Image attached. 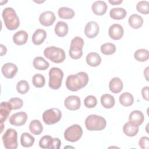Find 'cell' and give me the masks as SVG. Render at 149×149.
I'll list each match as a JSON object with an SVG mask.
<instances>
[{
  "mask_svg": "<svg viewBox=\"0 0 149 149\" xmlns=\"http://www.w3.org/2000/svg\"><path fill=\"white\" fill-rule=\"evenodd\" d=\"M88 76L84 72H79L76 74L68 76L66 80V86L69 90L77 91L85 87L88 82Z\"/></svg>",
  "mask_w": 149,
  "mask_h": 149,
  "instance_id": "1",
  "label": "cell"
},
{
  "mask_svg": "<svg viewBox=\"0 0 149 149\" xmlns=\"http://www.w3.org/2000/svg\"><path fill=\"white\" fill-rule=\"evenodd\" d=\"M6 27L9 30L17 29L20 25V20L15 10L10 7L5 8L2 13Z\"/></svg>",
  "mask_w": 149,
  "mask_h": 149,
  "instance_id": "2",
  "label": "cell"
},
{
  "mask_svg": "<svg viewBox=\"0 0 149 149\" xmlns=\"http://www.w3.org/2000/svg\"><path fill=\"white\" fill-rule=\"evenodd\" d=\"M107 122L102 116L92 114L88 116L85 120V126L90 131H100L104 129Z\"/></svg>",
  "mask_w": 149,
  "mask_h": 149,
  "instance_id": "3",
  "label": "cell"
},
{
  "mask_svg": "<svg viewBox=\"0 0 149 149\" xmlns=\"http://www.w3.org/2000/svg\"><path fill=\"white\" fill-rule=\"evenodd\" d=\"M44 55L47 59L56 63H62L66 58L64 51L55 46L46 48L44 51Z\"/></svg>",
  "mask_w": 149,
  "mask_h": 149,
  "instance_id": "4",
  "label": "cell"
},
{
  "mask_svg": "<svg viewBox=\"0 0 149 149\" xmlns=\"http://www.w3.org/2000/svg\"><path fill=\"white\" fill-rule=\"evenodd\" d=\"M63 77V71L59 68L53 67L49 71V87L53 90L60 88Z\"/></svg>",
  "mask_w": 149,
  "mask_h": 149,
  "instance_id": "5",
  "label": "cell"
},
{
  "mask_svg": "<svg viewBox=\"0 0 149 149\" xmlns=\"http://www.w3.org/2000/svg\"><path fill=\"white\" fill-rule=\"evenodd\" d=\"M84 40L80 37L76 36L71 40L69 54L72 59H77L81 57L83 55V47Z\"/></svg>",
  "mask_w": 149,
  "mask_h": 149,
  "instance_id": "6",
  "label": "cell"
},
{
  "mask_svg": "<svg viewBox=\"0 0 149 149\" xmlns=\"http://www.w3.org/2000/svg\"><path fill=\"white\" fill-rule=\"evenodd\" d=\"M3 146L6 149H16L17 147V133L13 129H8L2 136Z\"/></svg>",
  "mask_w": 149,
  "mask_h": 149,
  "instance_id": "7",
  "label": "cell"
},
{
  "mask_svg": "<svg viewBox=\"0 0 149 149\" xmlns=\"http://www.w3.org/2000/svg\"><path fill=\"white\" fill-rule=\"evenodd\" d=\"M82 134L83 130L81 127L79 125L74 124L70 126L65 130L64 137L68 141L76 142L81 137Z\"/></svg>",
  "mask_w": 149,
  "mask_h": 149,
  "instance_id": "8",
  "label": "cell"
},
{
  "mask_svg": "<svg viewBox=\"0 0 149 149\" xmlns=\"http://www.w3.org/2000/svg\"><path fill=\"white\" fill-rule=\"evenodd\" d=\"M62 117V112L58 108H51L45 111L42 114V119L47 125H53L58 122Z\"/></svg>",
  "mask_w": 149,
  "mask_h": 149,
  "instance_id": "9",
  "label": "cell"
},
{
  "mask_svg": "<svg viewBox=\"0 0 149 149\" xmlns=\"http://www.w3.org/2000/svg\"><path fill=\"white\" fill-rule=\"evenodd\" d=\"M27 119V115L25 112L20 111L12 115L9 119V123L16 126H20L25 124Z\"/></svg>",
  "mask_w": 149,
  "mask_h": 149,
  "instance_id": "10",
  "label": "cell"
},
{
  "mask_svg": "<svg viewBox=\"0 0 149 149\" xmlns=\"http://www.w3.org/2000/svg\"><path fill=\"white\" fill-rule=\"evenodd\" d=\"M64 105L67 109L70 111H75L80 108L81 101L78 96L73 95H69L65 98Z\"/></svg>",
  "mask_w": 149,
  "mask_h": 149,
  "instance_id": "11",
  "label": "cell"
},
{
  "mask_svg": "<svg viewBox=\"0 0 149 149\" xmlns=\"http://www.w3.org/2000/svg\"><path fill=\"white\" fill-rule=\"evenodd\" d=\"M100 30L99 25L94 21H90L88 22L84 28V33L86 37L89 38L95 37Z\"/></svg>",
  "mask_w": 149,
  "mask_h": 149,
  "instance_id": "12",
  "label": "cell"
},
{
  "mask_svg": "<svg viewBox=\"0 0 149 149\" xmlns=\"http://www.w3.org/2000/svg\"><path fill=\"white\" fill-rule=\"evenodd\" d=\"M123 28L120 24H112L108 30L109 37L114 40H118L122 38L123 36Z\"/></svg>",
  "mask_w": 149,
  "mask_h": 149,
  "instance_id": "13",
  "label": "cell"
},
{
  "mask_svg": "<svg viewBox=\"0 0 149 149\" xmlns=\"http://www.w3.org/2000/svg\"><path fill=\"white\" fill-rule=\"evenodd\" d=\"M55 20V16L52 11H45L42 12L39 16L40 23L44 26H50L54 23Z\"/></svg>",
  "mask_w": 149,
  "mask_h": 149,
  "instance_id": "14",
  "label": "cell"
},
{
  "mask_svg": "<svg viewBox=\"0 0 149 149\" xmlns=\"http://www.w3.org/2000/svg\"><path fill=\"white\" fill-rule=\"evenodd\" d=\"M18 68L17 66L13 63H5L2 67V73L7 79L13 78L17 72Z\"/></svg>",
  "mask_w": 149,
  "mask_h": 149,
  "instance_id": "15",
  "label": "cell"
},
{
  "mask_svg": "<svg viewBox=\"0 0 149 149\" xmlns=\"http://www.w3.org/2000/svg\"><path fill=\"white\" fill-rule=\"evenodd\" d=\"M12 107L9 102L3 101L0 105V121L1 125H3V122L8 118L10 111L12 110Z\"/></svg>",
  "mask_w": 149,
  "mask_h": 149,
  "instance_id": "16",
  "label": "cell"
},
{
  "mask_svg": "<svg viewBox=\"0 0 149 149\" xmlns=\"http://www.w3.org/2000/svg\"><path fill=\"white\" fill-rule=\"evenodd\" d=\"M108 8L107 3L102 1H97L94 2L91 6L92 10L95 15L101 16L105 14Z\"/></svg>",
  "mask_w": 149,
  "mask_h": 149,
  "instance_id": "17",
  "label": "cell"
},
{
  "mask_svg": "<svg viewBox=\"0 0 149 149\" xmlns=\"http://www.w3.org/2000/svg\"><path fill=\"white\" fill-rule=\"evenodd\" d=\"M123 84L121 79L119 77H115L112 78L109 83V88L110 91L115 94L120 93L123 88Z\"/></svg>",
  "mask_w": 149,
  "mask_h": 149,
  "instance_id": "18",
  "label": "cell"
},
{
  "mask_svg": "<svg viewBox=\"0 0 149 149\" xmlns=\"http://www.w3.org/2000/svg\"><path fill=\"white\" fill-rule=\"evenodd\" d=\"M139 127L130 122H126L123 126V133L129 137H133L136 136L139 132Z\"/></svg>",
  "mask_w": 149,
  "mask_h": 149,
  "instance_id": "19",
  "label": "cell"
},
{
  "mask_svg": "<svg viewBox=\"0 0 149 149\" xmlns=\"http://www.w3.org/2000/svg\"><path fill=\"white\" fill-rule=\"evenodd\" d=\"M129 120V122L139 126L143 123L144 120V116L141 111L134 110L130 113Z\"/></svg>",
  "mask_w": 149,
  "mask_h": 149,
  "instance_id": "20",
  "label": "cell"
},
{
  "mask_svg": "<svg viewBox=\"0 0 149 149\" xmlns=\"http://www.w3.org/2000/svg\"><path fill=\"white\" fill-rule=\"evenodd\" d=\"M87 63L92 67L98 66L101 62V58L100 55L95 52H90L86 56Z\"/></svg>",
  "mask_w": 149,
  "mask_h": 149,
  "instance_id": "21",
  "label": "cell"
},
{
  "mask_svg": "<svg viewBox=\"0 0 149 149\" xmlns=\"http://www.w3.org/2000/svg\"><path fill=\"white\" fill-rule=\"evenodd\" d=\"M28 37V34L26 31L20 30L16 32L13 36V41L16 45H22L26 43Z\"/></svg>",
  "mask_w": 149,
  "mask_h": 149,
  "instance_id": "22",
  "label": "cell"
},
{
  "mask_svg": "<svg viewBox=\"0 0 149 149\" xmlns=\"http://www.w3.org/2000/svg\"><path fill=\"white\" fill-rule=\"evenodd\" d=\"M47 37L46 31L41 29L36 30L32 36V41L35 45H40Z\"/></svg>",
  "mask_w": 149,
  "mask_h": 149,
  "instance_id": "23",
  "label": "cell"
},
{
  "mask_svg": "<svg viewBox=\"0 0 149 149\" xmlns=\"http://www.w3.org/2000/svg\"><path fill=\"white\" fill-rule=\"evenodd\" d=\"M129 24L134 29H138L141 27L143 23V19L137 14H132L128 19Z\"/></svg>",
  "mask_w": 149,
  "mask_h": 149,
  "instance_id": "24",
  "label": "cell"
},
{
  "mask_svg": "<svg viewBox=\"0 0 149 149\" xmlns=\"http://www.w3.org/2000/svg\"><path fill=\"white\" fill-rule=\"evenodd\" d=\"M54 31L58 36L61 37H65L68 32V25L63 21H59L55 26Z\"/></svg>",
  "mask_w": 149,
  "mask_h": 149,
  "instance_id": "25",
  "label": "cell"
},
{
  "mask_svg": "<svg viewBox=\"0 0 149 149\" xmlns=\"http://www.w3.org/2000/svg\"><path fill=\"white\" fill-rule=\"evenodd\" d=\"M126 15L127 12L123 8H113L109 12L110 17L114 20L123 19Z\"/></svg>",
  "mask_w": 149,
  "mask_h": 149,
  "instance_id": "26",
  "label": "cell"
},
{
  "mask_svg": "<svg viewBox=\"0 0 149 149\" xmlns=\"http://www.w3.org/2000/svg\"><path fill=\"white\" fill-rule=\"evenodd\" d=\"M33 66L37 70H44L47 69L49 66V63L45 61V59L41 56L36 57L33 62Z\"/></svg>",
  "mask_w": 149,
  "mask_h": 149,
  "instance_id": "27",
  "label": "cell"
},
{
  "mask_svg": "<svg viewBox=\"0 0 149 149\" xmlns=\"http://www.w3.org/2000/svg\"><path fill=\"white\" fill-rule=\"evenodd\" d=\"M101 104L103 107L107 109L112 108L115 105V98L109 94H103L101 97Z\"/></svg>",
  "mask_w": 149,
  "mask_h": 149,
  "instance_id": "28",
  "label": "cell"
},
{
  "mask_svg": "<svg viewBox=\"0 0 149 149\" xmlns=\"http://www.w3.org/2000/svg\"><path fill=\"white\" fill-rule=\"evenodd\" d=\"M58 14L59 17L63 19H70L74 17V11L68 7H61L58 11Z\"/></svg>",
  "mask_w": 149,
  "mask_h": 149,
  "instance_id": "29",
  "label": "cell"
},
{
  "mask_svg": "<svg viewBox=\"0 0 149 149\" xmlns=\"http://www.w3.org/2000/svg\"><path fill=\"white\" fill-rule=\"evenodd\" d=\"M35 141L34 137L30 133L24 132L22 134L20 137L21 145L24 147H31Z\"/></svg>",
  "mask_w": 149,
  "mask_h": 149,
  "instance_id": "30",
  "label": "cell"
},
{
  "mask_svg": "<svg viewBox=\"0 0 149 149\" xmlns=\"http://www.w3.org/2000/svg\"><path fill=\"white\" fill-rule=\"evenodd\" d=\"M29 129L31 133L38 135L42 133L43 130V126L40 120L34 119L30 122L29 124Z\"/></svg>",
  "mask_w": 149,
  "mask_h": 149,
  "instance_id": "31",
  "label": "cell"
},
{
  "mask_svg": "<svg viewBox=\"0 0 149 149\" xmlns=\"http://www.w3.org/2000/svg\"><path fill=\"white\" fill-rule=\"evenodd\" d=\"M119 102L121 105L125 107L132 105L134 102L133 96L128 92H125L119 96Z\"/></svg>",
  "mask_w": 149,
  "mask_h": 149,
  "instance_id": "32",
  "label": "cell"
},
{
  "mask_svg": "<svg viewBox=\"0 0 149 149\" xmlns=\"http://www.w3.org/2000/svg\"><path fill=\"white\" fill-rule=\"evenodd\" d=\"M53 140L54 138L49 135L44 136L40 139L39 141V146L44 149H52L53 145Z\"/></svg>",
  "mask_w": 149,
  "mask_h": 149,
  "instance_id": "33",
  "label": "cell"
},
{
  "mask_svg": "<svg viewBox=\"0 0 149 149\" xmlns=\"http://www.w3.org/2000/svg\"><path fill=\"white\" fill-rule=\"evenodd\" d=\"M134 58L139 62H145L149 58L148 50L146 49H139L134 54Z\"/></svg>",
  "mask_w": 149,
  "mask_h": 149,
  "instance_id": "34",
  "label": "cell"
},
{
  "mask_svg": "<svg viewBox=\"0 0 149 149\" xmlns=\"http://www.w3.org/2000/svg\"><path fill=\"white\" fill-rule=\"evenodd\" d=\"M101 52L107 55H109L114 54L116 51V46L113 43L107 42L102 44L100 48Z\"/></svg>",
  "mask_w": 149,
  "mask_h": 149,
  "instance_id": "35",
  "label": "cell"
},
{
  "mask_svg": "<svg viewBox=\"0 0 149 149\" xmlns=\"http://www.w3.org/2000/svg\"><path fill=\"white\" fill-rule=\"evenodd\" d=\"M32 83L36 87L41 88L45 85V79L43 75L40 73H37L33 76Z\"/></svg>",
  "mask_w": 149,
  "mask_h": 149,
  "instance_id": "36",
  "label": "cell"
},
{
  "mask_svg": "<svg viewBox=\"0 0 149 149\" xmlns=\"http://www.w3.org/2000/svg\"><path fill=\"white\" fill-rule=\"evenodd\" d=\"M30 86L26 80H22L19 81L16 85V90L17 92L21 94H24L29 90Z\"/></svg>",
  "mask_w": 149,
  "mask_h": 149,
  "instance_id": "37",
  "label": "cell"
},
{
  "mask_svg": "<svg viewBox=\"0 0 149 149\" xmlns=\"http://www.w3.org/2000/svg\"><path fill=\"white\" fill-rule=\"evenodd\" d=\"M136 9L140 13L147 15L149 12V2L147 1H141L136 5Z\"/></svg>",
  "mask_w": 149,
  "mask_h": 149,
  "instance_id": "38",
  "label": "cell"
},
{
  "mask_svg": "<svg viewBox=\"0 0 149 149\" xmlns=\"http://www.w3.org/2000/svg\"><path fill=\"white\" fill-rule=\"evenodd\" d=\"M84 104L86 107L88 108H93L97 105V100L95 96L94 95H88L86 97L84 100Z\"/></svg>",
  "mask_w": 149,
  "mask_h": 149,
  "instance_id": "39",
  "label": "cell"
},
{
  "mask_svg": "<svg viewBox=\"0 0 149 149\" xmlns=\"http://www.w3.org/2000/svg\"><path fill=\"white\" fill-rule=\"evenodd\" d=\"M8 102L10 104L12 109L14 110L21 108L23 105V102L22 100L18 97L12 98L9 100Z\"/></svg>",
  "mask_w": 149,
  "mask_h": 149,
  "instance_id": "40",
  "label": "cell"
},
{
  "mask_svg": "<svg viewBox=\"0 0 149 149\" xmlns=\"http://www.w3.org/2000/svg\"><path fill=\"white\" fill-rule=\"evenodd\" d=\"M139 145L142 149H148L149 138L146 136L141 137L139 141Z\"/></svg>",
  "mask_w": 149,
  "mask_h": 149,
  "instance_id": "41",
  "label": "cell"
},
{
  "mask_svg": "<svg viewBox=\"0 0 149 149\" xmlns=\"http://www.w3.org/2000/svg\"><path fill=\"white\" fill-rule=\"evenodd\" d=\"M148 88L149 87L148 86H146L144 87L141 90V94L143 98L146 101H148Z\"/></svg>",
  "mask_w": 149,
  "mask_h": 149,
  "instance_id": "42",
  "label": "cell"
},
{
  "mask_svg": "<svg viewBox=\"0 0 149 149\" xmlns=\"http://www.w3.org/2000/svg\"><path fill=\"white\" fill-rule=\"evenodd\" d=\"M0 47H1V56H2L6 53L7 49L6 47L3 44H1Z\"/></svg>",
  "mask_w": 149,
  "mask_h": 149,
  "instance_id": "43",
  "label": "cell"
},
{
  "mask_svg": "<svg viewBox=\"0 0 149 149\" xmlns=\"http://www.w3.org/2000/svg\"><path fill=\"white\" fill-rule=\"evenodd\" d=\"M109 2L113 5H119L122 2V0H109Z\"/></svg>",
  "mask_w": 149,
  "mask_h": 149,
  "instance_id": "44",
  "label": "cell"
},
{
  "mask_svg": "<svg viewBox=\"0 0 149 149\" xmlns=\"http://www.w3.org/2000/svg\"><path fill=\"white\" fill-rule=\"evenodd\" d=\"M148 73V67H147V68H146V69L144 70V74L145 77H146V80H147V81H148V76H147Z\"/></svg>",
  "mask_w": 149,
  "mask_h": 149,
  "instance_id": "45",
  "label": "cell"
}]
</instances>
